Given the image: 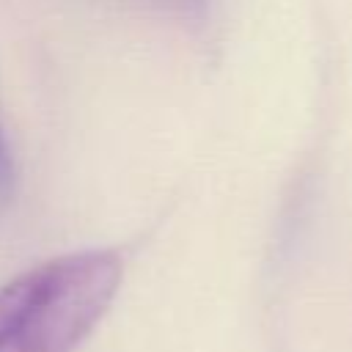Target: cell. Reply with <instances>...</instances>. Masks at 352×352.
Masks as SVG:
<instances>
[{"instance_id":"7a4b0ae2","label":"cell","mask_w":352,"mask_h":352,"mask_svg":"<svg viewBox=\"0 0 352 352\" xmlns=\"http://www.w3.org/2000/svg\"><path fill=\"white\" fill-rule=\"evenodd\" d=\"M14 187H16V168H14V157L3 135V126H0V206H6L14 198Z\"/></svg>"},{"instance_id":"6da1fadb","label":"cell","mask_w":352,"mask_h":352,"mask_svg":"<svg viewBox=\"0 0 352 352\" xmlns=\"http://www.w3.org/2000/svg\"><path fill=\"white\" fill-rule=\"evenodd\" d=\"M124 278L116 250L41 261L0 286V352H74L102 322Z\"/></svg>"},{"instance_id":"3957f363","label":"cell","mask_w":352,"mask_h":352,"mask_svg":"<svg viewBox=\"0 0 352 352\" xmlns=\"http://www.w3.org/2000/svg\"><path fill=\"white\" fill-rule=\"evenodd\" d=\"M146 3H154L168 11H179V14H204L206 8V0H146Z\"/></svg>"}]
</instances>
